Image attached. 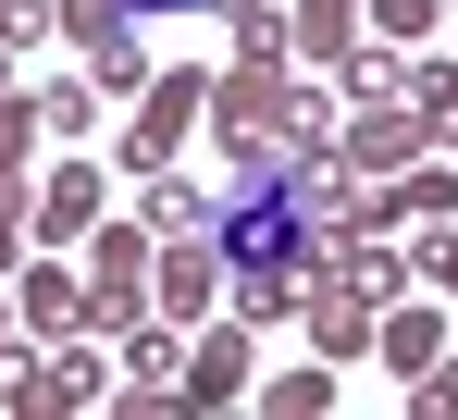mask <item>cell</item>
<instances>
[{"label": "cell", "instance_id": "cell-1", "mask_svg": "<svg viewBox=\"0 0 458 420\" xmlns=\"http://www.w3.org/2000/svg\"><path fill=\"white\" fill-rule=\"evenodd\" d=\"M149 260H161L149 223H112V210H99V235H87V334L124 347L137 322H161V309H149Z\"/></svg>", "mask_w": 458, "mask_h": 420}, {"label": "cell", "instance_id": "cell-2", "mask_svg": "<svg viewBox=\"0 0 458 420\" xmlns=\"http://www.w3.org/2000/svg\"><path fill=\"white\" fill-rule=\"evenodd\" d=\"M199 112H211V74H199V63H161L149 87H137V124H124V148H112V173H174Z\"/></svg>", "mask_w": 458, "mask_h": 420}, {"label": "cell", "instance_id": "cell-3", "mask_svg": "<svg viewBox=\"0 0 458 420\" xmlns=\"http://www.w3.org/2000/svg\"><path fill=\"white\" fill-rule=\"evenodd\" d=\"M298 99L310 87H285V63H235V74H211V137L224 148H285L298 137Z\"/></svg>", "mask_w": 458, "mask_h": 420}, {"label": "cell", "instance_id": "cell-4", "mask_svg": "<svg viewBox=\"0 0 458 420\" xmlns=\"http://www.w3.org/2000/svg\"><path fill=\"white\" fill-rule=\"evenodd\" d=\"M421 112H409V99H384V87H360V112H347V137H335V173H347V186H384V173H409V161H421Z\"/></svg>", "mask_w": 458, "mask_h": 420}, {"label": "cell", "instance_id": "cell-5", "mask_svg": "<svg viewBox=\"0 0 458 420\" xmlns=\"http://www.w3.org/2000/svg\"><path fill=\"white\" fill-rule=\"evenodd\" d=\"M224 235H211V223H186V235H161V260H149V309L161 322H211V309H224Z\"/></svg>", "mask_w": 458, "mask_h": 420}, {"label": "cell", "instance_id": "cell-6", "mask_svg": "<svg viewBox=\"0 0 458 420\" xmlns=\"http://www.w3.org/2000/svg\"><path fill=\"white\" fill-rule=\"evenodd\" d=\"M248 396V322H199V347L174 371V408H235Z\"/></svg>", "mask_w": 458, "mask_h": 420}, {"label": "cell", "instance_id": "cell-7", "mask_svg": "<svg viewBox=\"0 0 458 420\" xmlns=\"http://www.w3.org/2000/svg\"><path fill=\"white\" fill-rule=\"evenodd\" d=\"M13 309H25V334H50V347H63V334H87V273L50 248V260H25V273H13Z\"/></svg>", "mask_w": 458, "mask_h": 420}, {"label": "cell", "instance_id": "cell-8", "mask_svg": "<svg viewBox=\"0 0 458 420\" xmlns=\"http://www.w3.org/2000/svg\"><path fill=\"white\" fill-rule=\"evenodd\" d=\"M99 235V161H50L38 173V248H87Z\"/></svg>", "mask_w": 458, "mask_h": 420}, {"label": "cell", "instance_id": "cell-9", "mask_svg": "<svg viewBox=\"0 0 458 420\" xmlns=\"http://www.w3.org/2000/svg\"><path fill=\"white\" fill-rule=\"evenodd\" d=\"M360 13L372 0H285V38H298V63H360Z\"/></svg>", "mask_w": 458, "mask_h": 420}, {"label": "cell", "instance_id": "cell-10", "mask_svg": "<svg viewBox=\"0 0 458 420\" xmlns=\"http://www.w3.org/2000/svg\"><path fill=\"white\" fill-rule=\"evenodd\" d=\"M434 358H446V309H409L396 297L384 309V371H434Z\"/></svg>", "mask_w": 458, "mask_h": 420}, {"label": "cell", "instance_id": "cell-11", "mask_svg": "<svg viewBox=\"0 0 458 420\" xmlns=\"http://www.w3.org/2000/svg\"><path fill=\"white\" fill-rule=\"evenodd\" d=\"M384 210H396V223H446L458 173H446V161H409V173H384Z\"/></svg>", "mask_w": 458, "mask_h": 420}, {"label": "cell", "instance_id": "cell-12", "mask_svg": "<svg viewBox=\"0 0 458 420\" xmlns=\"http://www.w3.org/2000/svg\"><path fill=\"white\" fill-rule=\"evenodd\" d=\"M137 223H149V235H186V223H211V198L186 186V161H174V173H149V198H137Z\"/></svg>", "mask_w": 458, "mask_h": 420}, {"label": "cell", "instance_id": "cell-13", "mask_svg": "<svg viewBox=\"0 0 458 420\" xmlns=\"http://www.w3.org/2000/svg\"><path fill=\"white\" fill-rule=\"evenodd\" d=\"M224 13H235V63H298V38H285L273 0H224Z\"/></svg>", "mask_w": 458, "mask_h": 420}, {"label": "cell", "instance_id": "cell-14", "mask_svg": "<svg viewBox=\"0 0 458 420\" xmlns=\"http://www.w3.org/2000/svg\"><path fill=\"white\" fill-rule=\"evenodd\" d=\"M25 260H38V186L0 173V273H25Z\"/></svg>", "mask_w": 458, "mask_h": 420}, {"label": "cell", "instance_id": "cell-15", "mask_svg": "<svg viewBox=\"0 0 458 420\" xmlns=\"http://www.w3.org/2000/svg\"><path fill=\"white\" fill-rule=\"evenodd\" d=\"M260 408H273V420H310V408H335V358H310V371H273V383H260Z\"/></svg>", "mask_w": 458, "mask_h": 420}, {"label": "cell", "instance_id": "cell-16", "mask_svg": "<svg viewBox=\"0 0 458 420\" xmlns=\"http://www.w3.org/2000/svg\"><path fill=\"white\" fill-rule=\"evenodd\" d=\"M50 137V112L25 99V87H0V173H25V148Z\"/></svg>", "mask_w": 458, "mask_h": 420}, {"label": "cell", "instance_id": "cell-17", "mask_svg": "<svg viewBox=\"0 0 458 420\" xmlns=\"http://www.w3.org/2000/svg\"><path fill=\"white\" fill-rule=\"evenodd\" d=\"M409 273L434 284V297H458V223H421L409 235Z\"/></svg>", "mask_w": 458, "mask_h": 420}, {"label": "cell", "instance_id": "cell-18", "mask_svg": "<svg viewBox=\"0 0 458 420\" xmlns=\"http://www.w3.org/2000/svg\"><path fill=\"white\" fill-rule=\"evenodd\" d=\"M38 112H50V137H87V124H99V74H63Z\"/></svg>", "mask_w": 458, "mask_h": 420}, {"label": "cell", "instance_id": "cell-19", "mask_svg": "<svg viewBox=\"0 0 458 420\" xmlns=\"http://www.w3.org/2000/svg\"><path fill=\"white\" fill-rule=\"evenodd\" d=\"M434 13H446V0H372V38H384V50H409Z\"/></svg>", "mask_w": 458, "mask_h": 420}, {"label": "cell", "instance_id": "cell-20", "mask_svg": "<svg viewBox=\"0 0 458 420\" xmlns=\"http://www.w3.org/2000/svg\"><path fill=\"white\" fill-rule=\"evenodd\" d=\"M409 408H421V420H458V358H434V371H409Z\"/></svg>", "mask_w": 458, "mask_h": 420}, {"label": "cell", "instance_id": "cell-21", "mask_svg": "<svg viewBox=\"0 0 458 420\" xmlns=\"http://www.w3.org/2000/svg\"><path fill=\"white\" fill-rule=\"evenodd\" d=\"M50 25H63V0H0V38H13V50H38Z\"/></svg>", "mask_w": 458, "mask_h": 420}, {"label": "cell", "instance_id": "cell-22", "mask_svg": "<svg viewBox=\"0 0 458 420\" xmlns=\"http://www.w3.org/2000/svg\"><path fill=\"white\" fill-rule=\"evenodd\" d=\"M0 87H13V38H0Z\"/></svg>", "mask_w": 458, "mask_h": 420}, {"label": "cell", "instance_id": "cell-23", "mask_svg": "<svg viewBox=\"0 0 458 420\" xmlns=\"http://www.w3.org/2000/svg\"><path fill=\"white\" fill-rule=\"evenodd\" d=\"M0 322H25V309H13V297H0Z\"/></svg>", "mask_w": 458, "mask_h": 420}, {"label": "cell", "instance_id": "cell-24", "mask_svg": "<svg viewBox=\"0 0 458 420\" xmlns=\"http://www.w3.org/2000/svg\"><path fill=\"white\" fill-rule=\"evenodd\" d=\"M0 358H13V347H0ZM0 396H13V371H0Z\"/></svg>", "mask_w": 458, "mask_h": 420}, {"label": "cell", "instance_id": "cell-25", "mask_svg": "<svg viewBox=\"0 0 458 420\" xmlns=\"http://www.w3.org/2000/svg\"><path fill=\"white\" fill-rule=\"evenodd\" d=\"M446 13H458V0H446Z\"/></svg>", "mask_w": 458, "mask_h": 420}]
</instances>
